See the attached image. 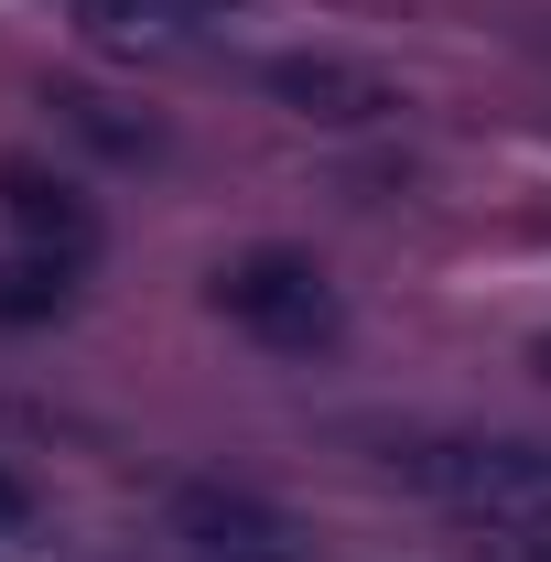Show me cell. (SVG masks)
I'll return each mask as SVG.
<instances>
[{
	"label": "cell",
	"instance_id": "1",
	"mask_svg": "<svg viewBox=\"0 0 551 562\" xmlns=\"http://www.w3.org/2000/svg\"><path fill=\"white\" fill-rule=\"evenodd\" d=\"M390 476L486 530H551V443L530 432H454V443H390Z\"/></svg>",
	"mask_w": 551,
	"mask_h": 562
},
{
	"label": "cell",
	"instance_id": "2",
	"mask_svg": "<svg viewBox=\"0 0 551 562\" xmlns=\"http://www.w3.org/2000/svg\"><path fill=\"white\" fill-rule=\"evenodd\" d=\"M216 314H227L249 347H271V357H314V347L346 336L336 281L314 271L303 249H249V260H227V271H216Z\"/></svg>",
	"mask_w": 551,
	"mask_h": 562
},
{
	"label": "cell",
	"instance_id": "3",
	"mask_svg": "<svg viewBox=\"0 0 551 562\" xmlns=\"http://www.w3.org/2000/svg\"><path fill=\"white\" fill-rule=\"evenodd\" d=\"M260 87H271L292 120H314V131H368V120L401 109V87L379 66H357V55H271Z\"/></svg>",
	"mask_w": 551,
	"mask_h": 562
},
{
	"label": "cell",
	"instance_id": "4",
	"mask_svg": "<svg viewBox=\"0 0 551 562\" xmlns=\"http://www.w3.org/2000/svg\"><path fill=\"white\" fill-rule=\"evenodd\" d=\"M0 227L33 260H66V271L98 260V206L76 195L66 173H44V162H0Z\"/></svg>",
	"mask_w": 551,
	"mask_h": 562
},
{
	"label": "cell",
	"instance_id": "5",
	"mask_svg": "<svg viewBox=\"0 0 551 562\" xmlns=\"http://www.w3.org/2000/svg\"><path fill=\"white\" fill-rule=\"evenodd\" d=\"M173 541L195 562H303L292 519L260 508V497H238V487H184L173 497Z\"/></svg>",
	"mask_w": 551,
	"mask_h": 562
},
{
	"label": "cell",
	"instance_id": "6",
	"mask_svg": "<svg viewBox=\"0 0 551 562\" xmlns=\"http://www.w3.org/2000/svg\"><path fill=\"white\" fill-rule=\"evenodd\" d=\"M238 0H87V33L109 55H173V44H206Z\"/></svg>",
	"mask_w": 551,
	"mask_h": 562
},
{
	"label": "cell",
	"instance_id": "7",
	"mask_svg": "<svg viewBox=\"0 0 551 562\" xmlns=\"http://www.w3.org/2000/svg\"><path fill=\"white\" fill-rule=\"evenodd\" d=\"M66 303H76V271H66V260H33V249H11V260H0V336L55 325Z\"/></svg>",
	"mask_w": 551,
	"mask_h": 562
},
{
	"label": "cell",
	"instance_id": "8",
	"mask_svg": "<svg viewBox=\"0 0 551 562\" xmlns=\"http://www.w3.org/2000/svg\"><path fill=\"white\" fill-rule=\"evenodd\" d=\"M55 109H66L87 140H109V151H151V131H140V120H109V98H55Z\"/></svg>",
	"mask_w": 551,
	"mask_h": 562
},
{
	"label": "cell",
	"instance_id": "9",
	"mask_svg": "<svg viewBox=\"0 0 551 562\" xmlns=\"http://www.w3.org/2000/svg\"><path fill=\"white\" fill-rule=\"evenodd\" d=\"M22 519H33V497H22V476H11V465H0V541H11Z\"/></svg>",
	"mask_w": 551,
	"mask_h": 562
},
{
	"label": "cell",
	"instance_id": "10",
	"mask_svg": "<svg viewBox=\"0 0 551 562\" xmlns=\"http://www.w3.org/2000/svg\"><path fill=\"white\" fill-rule=\"evenodd\" d=\"M508 562H551V530H530V552H508Z\"/></svg>",
	"mask_w": 551,
	"mask_h": 562
}]
</instances>
